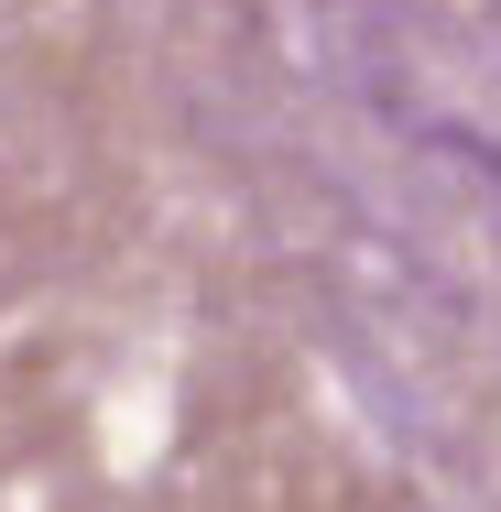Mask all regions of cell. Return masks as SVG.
Returning a JSON list of instances; mask_svg holds the SVG:
<instances>
[]
</instances>
